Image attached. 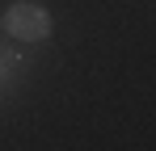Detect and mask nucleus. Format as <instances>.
Wrapping results in <instances>:
<instances>
[{"instance_id": "nucleus-1", "label": "nucleus", "mask_w": 156, "mask_h": 151, "mask_svg": "<svg viewBox=\"0 0 156 151\" xmlns=\"http://www.w3.org/2000/svg\"><path fill=\"white\" fill-rule=\"evenodd\" d=\"M0 25H4L17 42H47L51 29H55V17H51V8H42L38 0H13V4L4 8Z\"/></svg>"}]
</instances>
